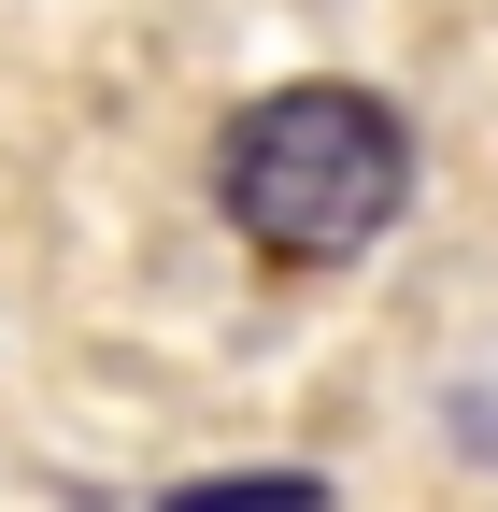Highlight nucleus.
Segmentation results:
<instances>
[{
    "label": "nucleus",
    "mask_w": 498,
    "mask_h": 512,
    "mask_svg": "<svg viewBox=\"0 0 498 512\" xmlns=\"http://www.w3.org/2000/svg\"><path fill=\"white\" fill-rule=\"evenodd\" d=\"M228 228L285 256V271H328V256L385 242L413 200V128L370 86H271L257 114L228 128Z\"/></svg>",
    "instance_id": "f257e3e1"
},
{
    "label": "nucleus",
    "mask_w": 498,
    "mask_h": 512,
    "mask_svg": "<svg viewBox=\"0 0 498 512\" xmlns=\"http://www.w3.org/2000/svg\"><path fill=\"white\" fill-rule=\"evenodd\" d=\"M157 512H328V484H314V470H257V484H185V498H157Z\"/></svg>",
    "instance_id": "f03ea898"
}]
</instances>
